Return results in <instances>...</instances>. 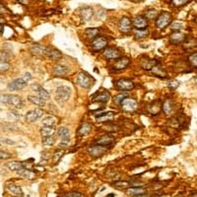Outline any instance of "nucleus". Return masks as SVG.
<instances>
[{
    "label": "nucleus",
    "mask_w": 197,
    "mask_h": 197,
    "mask_svg": "<svg viewBox=\"0 0 197 197\" xmlns=\"http://www.w3.org/2000/svg\"><path fill=\"white\" fill-rule=\"evenodd\" d=\"M1 103L8 105L14 108H22L24 107L25 103L23 99L17 95H2L1 96Z\"/></svg>",
    "instance_id": "nucleus-1"
},
{
    "label": "nucleus",
    "mask_w": 197,
    "mask_h": 197,
    "mask_svg": "<svg viewBox=\"0 0 197 197\" xmlns=\"http://www.w3.org/2000/svg\"><path fill=\"white\" fill-rule=\"evenodd\" d=\"M71 96V89L67 86H60L56 89L55 98L59 103H64L67 101Z\"/></svg>",
    "instance_id": "nucleus-2"
},
{
    "label": "nucleus",
    "mask_w": 197,
    "mask_h": 197,
    "mask_svg": "<svg viewBox=\"0 0 197 197\" xmlns=\"http://www.w3.org/2000/svg\"><path fill=\"white\" fill-rule=\"evenodd\" d=\"M94 80L92 77H90L87 73L81 72L79 73V75L77 77V83L80 87H82L84 89H89L92 87Z\"/></svg>",
    "instance_id": "nucleus-3"
},
{
    "label": "nucleus",
    "mask_w": 197,
    "mask_h": 197,
    "mask_svg": "<svg viewBox=\"0 0 197 197\" xmlns=\"http://www.w3.org/2000/svg\"><path fill=\"white\" fill-rule=\"evenodd\" d=\"M172 20V17L169 12H163L161 15H159V17L157 18L156 25L159 29L163 30V29H165L167 26H169L171 24Z\"/></svg>",
    "instance_id": "nucleus-4"
},
{
    "label": "nucleus",
    "mask_w": 197,
    "mask_h": 197,
    "mask_svg": "<svg viewBox=\"0 0 197 197\" xmlns=\"http://www.w3.org/2000/svg\"><path fill=\"white\" fill-rule=\"evenodd\" d=\"M116 88L120 91L128 92L134 89V83L128 79H119L118 81L116 82Z\"/></svg>",
    "instance_id": "nucleus-5"
},
{
    "label": "nucleus",
    "mask_w": 197,
    "mask_h": 197,
    "mask_svg": "<svg viewBox=\"0 0 197 197\" xmlns=\"http://www.w3.org/2000/svg\"><path fill=\"white\" fill-rule=\"evenodd\" d=\"M43 115V111L41 108H36L33 111H30L26 113V120L30 123H33L40 119L41 116Z\"/></svg>",
    "instance_id": "nucleus-6"
},
{
    "label": "nucleus",
    "mask_w": 197,
    "mask_h": 197,
    "mask_svg": "<svg viewBox=\"0 0 197 197\" xmlns=\"http://www.w3.org/2000/svg\"><path fill=\"white\" fill-rule=\"evenodd\" d=\"M28 82L26 81V80L22 77V78H18V79H15L13 80L12 82H10L8 84V86H7V88H8L10 91H16V90H21L25 88V87L27 86Z\"/></svg>",
    "instance_id": "nucleus-7"
},
{
    "label": "nucleus",
    "mask_w": 197,
    "mask_h": 197,
    "mask_svg": "<svg viewBox=\"0 0 197 197\" xmlns=\"http://www.w3.org/2000/svg\"><path fill=\"white\" fill-rule=\"evenodd\" d=\"M121 108L125 112H134L137 108V101L133 99L130 98H125L122 101V103L120 104Z\"/></svg>",
    "instance_id": "nucleus-8"
},
{
    "label": "nucleus",
    "mask_w": 197,
    "mask_h": 197,
    "mask_svg": "<svg viewBox=\"0 0 197 197\" xmlns=\"http://www.w3.org/2000/svg\"><path fill=\"white\" fill-rule=\"evenodd\" d=\"M107 45V39H105L104 36H97L96 39H94L93 42H92V48L94 50H101L104 49Z\"/></svg>",
    "instance_id": "nucleus-9"
},
{
    "label": "nucleus",
    "mask_w": 197,
    "mask_h": 197,
    "mask_svg": "<svg viewBox=\"0 0 197 197\" xmlns=\"http://www.w3.org/2000/svg\"><path fill=\"white\" fill-rule=\"evenodd\" d=\"M133 26L136 30H146L148 27V21L147 18L144 16H137L133 20Z\"/></svg>",
    "instance_id": "nucleus-10"
},
{
    "label": "nucleus",
    "mask_w": 197,
    "mask_h": 197,
    "mask_svg": "<svg viewBox=\"0 0 197 197\" xmlns=\"http://www.w3.org/2000/svg\"><path fill=\"white\" fill-rule=\"evenodd\" d=\"M131 26H132V23L127 17H122L118 22V28L122 33H128L131 30Z\"/></svg>",
    "instance_id": "nucleus-11"
},
{
    "label": "nucleus",
    "mask_w": 197,
    "mask_h": 197,
    "mask_svg": "<svg viewBox=\"0 0 197 197\" xmlns=\"http://www.w3.org/2000/svg\"><path fill=\"white\" fill-rule=\"evenodd\" d=\"M31 88H32L33 91H35L36 94H38V96H39L40 98L43 99L45 101H47V100L49 99V94H48V92H47L46 89H43L41 86L36 85V84H33V85L31 86Z\"/></svg>",
    "instance_id": "nucleus-12"
},
{
    "label": "nucleus",
    "mask_w": 197,
    "mask_h": 197,
    "mask_svg": "<svg viewBox=\"0 0 197 197\" xmlns=\"http://www.w3.org/2000/svg\"><path fill=\"white\" fill-rule=\"evenodd\" d=\"M104 55L107 59H118L120 58V52L113 47H107L104 50Z\"/></svg>",
    "instance_id": "nucleus-13"
},
{
    "label": "nucleus",
    "mask_w": 197,
    "mask_h": 197,
    "mask_svg": "<svg viewBox=\"0 0 197 197\" xmlns=\"http://www.w3.org/2000/svg\"><path fill=\"white\" fill-rule=\"evenodd\" d=\"M70 69L68 66L64 64H57L56 66L53 67V73L56 75V76H63V75H66L67 73H69Z\"/></svg>",
    "instance_id": "nucleus-14"
},
{
    "label": "nucleus",
    "mask_w": 197,
    "mask_h": 197,
    "mask_svg": "<svg viewBox=\"0 0 197 197\" xmlns=\"http://www.w3.org/2000/svg\"><path fill=\"white\" fill-rule=\"evenodd\" d=\"M130 63V59L127 57H120L118 58V60L115 61L114 65H113V68L118 69V70H121V69H124L128 66V64Z\"/></svg>",
    "instance_id": "nucleus-15"
},
{
    "label": "nucleus",
    "mask_w": 197,
    "mask_h": 197,
    "mask_svg": "<svg viewBox=\"0 0 197 197\" xmlns=\"http://www.w3.org/2000/svg\"><path fill=\"white\" fill-rule=\"evenodd\" d=\"M57 134L61 138V141L62 142H69L70 141V132H69V129L65 126H61L59 127L57 131Z\"/></svg>",
    "instance_id": "nucleus-16"
},
{
    "label": "nucleus",
    "mask_w": 197,
    "mask_h": 197,
    "mask_svg": "<svg viewBox=\"0 0 197 197\" xmlns=\"http://www.w3.org/2000/svg\"><path fill=\"white\" fill-rule=\"evenodd\" d=\"M31 52H32V53H34L36 55H47V52H48V48H47L46 47L38 45V43H36V45L32 46Z\"/></svg>",
    "instance_id": "nucleus-17"
},
{
    "label": "nucleus",
    "mask_w": 197,
    "mask_h": 197,
    "mask_svg": "<svg viewBox=\"0 0 197 197\" xmlns=\"http://www.w3.org/2000/svg\"><path fill=\"white\" fill-rule=\"evenodd\" d=\"M94 16V10L91 7H84V8L81 10V18L85 21V22H89L91 21V19Z\"/></svg>",
    "instance_id": "nucleus-18"
},
{
    "label": "nucleus",
    "mask_w": 197,
    "mask_h": 197,
    "mask_svg": "<svg viewBox=\"0 0 197 197\" xmlns=\"http://www.w3.org/2000/svg\"><path fill=\"white\" fill-rule=\"evenodd\" d=\"M88 152H89L90 155L95 156V157H98V156H100L101 154H104V153L106 152V148L104 147V146L96 145V146H93V147L89 148Z\"/></svg>",
    "instance_id": "nucleus-19"
},
{
    "label": "nucleus",
    "mask_w": 197,
    "mask_h": 197,
    "mask_svg": "<svg viewBox=\"0 0 197 197\" xmlns=\"http://www.w3.org/2000/svg\"><path fill=\"white\" fill-rule=\"evenodd\" d=\"M111 99V96L107 92H101L97 93L96 96L93 98V101H100V103H107Z\"/></svg>",
    "instance_id": "nucleus-20"
},
{
    "label": "nucleus",
    "mask_w": 197,
    "mask_h": 197,
    "mask_svg": "<svg viewBox=\"0 0 197 197\" xmlns=\"http://www.w3.org/2000/svg\"><path fill=\"white\" fill-rule=\"evenodd\" d=\"M7 189L14 195L16 196H19V197H23L24 196V193H23V190H22V188L16 184L14 183H9L8 185H7Z\"/></svg>",
    "instance_id": "nucleus-21"
},
{
    "label": "nucleus",
    "mask_w": 197,
    "mask_h": 197,
    "mask_svg": "<svg viewBox=\"0 0 197 197\" xmlns=\"http://www.w3.org/2000/svg\"><path fill=\"white\" fill-rule=\"evenodd\" d=\"M16 172L19 174V176L23 177V178H25L27 179H34L36 178V174H35L34 172L28 170V169H25V167H24V169L20 170V171H18V172Z\"/></svg>",
    "instance_id": "nucleus-22"
},
{
    "label": "nucleus",
    "mask_w": 197,
    "mask_h": 197,
    "mask_svg": "<svg viewBox=\"0 0 197 197\" xmlns=\"http://www.w3.org/2000/svg\"><path fill=\"white\" fill-rule=\"evenodd\" d=\"M126 193L128 195H132V196H137L140 194H144L146 193V189L143 187H130L128 189H126Z\"/></svg>",
    "instance_id": "nucleus-23"
},
{
    "label": "nucleus",
    "mask_w": 197,
    "mask_h": 197,
    "mask_svg": "<svg viewBox=\"0 0 197 197\" xmlns=\"http://www.w3.org/2000/svg\"><path fill=\"white\" fill-rule=\"evenodd\" d=\"M184 39H185L184 36L182 34H180L178 32H174L173 34H172L170 41H171V42L174 43V45H178V43H180V42L183 41Z\"/></svg>",
    "instance_id": "nucleus-24"
},
{
    "label": "nucleus",
    "mask_w": 197,
    "mask_h": 197,
    "mask_svg": "<svg viewBox=\"0 0 197 197\" xmlns=\"http://www.w3.org/2000/svg\"><path fill=\"white\" fill-rule=\"evenodd\" d=\"M6 167L12 172H18L22 169H24V164L20 162H9L6 164Z\"/></svg>",
    "instance_id": "nucleus-25"
},
{
    "label": "nucleus",
    "mask_w": 197,
    "mask_h": 197,
    "mask_svg": "<svg viewBox=\"0 0 197 197\" xmlns=\"http://www.w3.org/2000/svg\"><path fill=\"white\" fill-rule=\"evenodd\" d=\"M113 143V138L108 136V135H104L101 136V138L97 140V144L98 145H101V146H107V145H111Z\"/></svg>",
    "instance_id": "nucleus-26"
},
{
    "label": "nucleus",
    "mask_w": 197,
    "mask_h": 197,
    "mask_svg": "<svg viewBox=\"0 0 197 197\" xmlns=\"http://www.w3.org/2000/svg\"><path fill=\"white\" fill-rule=\"evenodd\" d=\"M54 133H55V128H54V126H42L41 128V134L43 137L53 136Z\"/></svg>",
    "instance_id": "nucleus-27"
},
{
    "label": "nucleus",
    "mask_w": 197,
    "mask_h": 197,
    "mask_svg": "<svg viewBox=\"0 0 197 197\" xmlns=\"http://www.w3.org/2000/svg\"><path fill=\"white\" fill-rule=\"evenodd\" d=\"M28 100L31 101V103H33L34 105H36V106H38V107H45V105H46V101L43 100V99H41V98H40L39 96H28Z\"/></svg>",
    "instance_id": "nucleus-28"
},
{
    "label": "nucleus",
    "mask_w": 197,
    "mask_h": 197,
    "mask_svg": "<svg viewBox=\"0 0 197 197\" xmlns=\"http://www.w3.org/2000/svg\"><path fill=\"white\" fill-rule=\"evenodd\" d=\"M47 55L52 60H58V59H60L61 56H62L61 52L57 49H48Z\"/></svg>",
    "instance_id": "nucleus-29"
},
{
    "label": "nucleus",
    "mask_w": 197,
    "mask_h": 197,
    "mask_svg": "<svg viewBox=\"0 0 197 197\" xmlns=\"http://www.w3.org/2000/svg\"><path fill=\"white\" fill-rule=\"evenodd\" d=\"M113 118V112H104V113H100L98 116V122H104L107 120H111Z\"/></svg>",
    "instance_id": "nucleus-30"
},
{
    "label": "nucleus",
    "mask_w": 197,
    "mask_h": 197,
    "mask_svg": "<svg viewBox=\"0 0 197 197\" xmlns=\"http://www.w3.org/2000/svg\"><path fill=\"white\" fill-rule=\"evenodd\" d=\"M91 131H92V125L89 124V123H83V125L79 128L78 133H79V135L84 136V135L89 134Z\"/></svg>",
    "instance_id": "nucleus-31"
},
{
    "label": "nucleus",
    "mask_w": 197,
    "mask_h": 197,
    "mask_svg": "<svg viewBox=\"0 0 197 197\" xmlns=\"http://www.w3.org/2000/svg\"><path fill=\"white\" fill-rule=\"evenodd\" d=\"M100 33L99 29L97 28H91V29H87L86 30V36H88L89 39H96L98 34Z\"/></svg>",
    "instance_id": "nucleus-32"
},
{
    "label": "nucleus",
    "mask_w": 197,
    "mask_h": 197,
    "mask_svg": "<svg viewBox=\"0 0 197 197\" xmlns=\"http://www.w3.org/2000/svg\"><path fill=\"white\" fill-rule=\"evenodd\" d=\"M7 118L10 121H18L21 118V115L16 111H9L7 112Z\"/></svg>",
    "instance_id": "nucleus-33"
},
{
    "label": "nucleus",
    "mask_w": 197,
    "mask_h": 197,
    "mask_svg": "<svg viewBox=\"0 0 197 197\" xmlns=\"http://www.w3.org/2000/svg\"><path fill=\"white\" fill-rule=\"evenodd\" d=\"M55 118H52V116H47L42 120H41V123L43 126H54L55 124Z\"/></svg>",
    "instance_id": "nucleus-34"
},
{
    "label": "nucleus",
    "mask_w": 197,
    "mask_h": 197,
    "mask_svg": "<svg viewBox=\"0 0 197 197\" xmlns=\"http://www.w3.org/2000/svg\"><path fill=\"white\" fill-rule=\"evenodd\" d=\"M145 17L147 19H149V20H154L157 17H159L158 16V11L156 9H153V8L152 9H148L147 11H146V13H145Z\"/></svg>",
    "instance_id": "nucleus-35"
},
{
    "label": "nucleus",
    "mask_w": 197,
    "mask_h": 197,
    "mask_svg": "<svg viewBox=\"0 0 197 197\" xmlns=\"http://www.w3.org/2000/svg\"><path fill=\"white\" fill-rule=\"evenodd\" d=\"M157 61L156 60H145V63L142 62V67L146 70H152L156 66Z\"/></svg>",
    "instance_id": "nucleus-36"
},
{
    "label": "nucleus",
    "mask_w": 197,
    "mask_h": 197,
    "mask_svg": "<svg viewBox=\"0 0 197 197\" xmlns=\"http://www.w3.org/2000/svg\"><path fill=\"white\" fill-rule=\"evenodd\" d=\"M153 73H154V75L156 76H159V77H161V78H165L167 76V73L160 67V66H155L154 68L152 69Z\"/></svg>",
    "instance_id": "nucleus-37"
},
{
    "label": "nucleus",
    "mask_w": 197,
    "mask_h": 197,
    "mask_svg": "<svg viewBox=\"0 0 197 197\" xmlns=\"http://www.w3.org/2000/svg\"><path fill=\"white\" fill-rule=\"evenodd\" d=\"M56 139L54 136H48V137H43L42 139V144L45 146H52L55 143Z\"/></svg>",
    "instance_id": "nucleus-38"
},
{
    "label": "nucleus",
    "mask_w": 197,
    "mask_h": 197,
    "mask_svg": "<svg viewBox=\"0 0 197 197\" xmlns=\"http://www.w3.org/2000/svg\"><path fill=\"white\" fill-rule=\"evenodd\" d=\"M163 111L167 113V114H169L172 112V101H166L164 105H163Z\"/></svg>",
    "instance_id": "nucleus-39"
},
{
    "label": "nucleus",
    "mask_w": 197,
    "mask_h": 197,
    "mask_svg": "<svg viewBox=\"0 0 197 197\" xmlns=\"http://www.w3.org/2000/svg\"><path fill=\"white\" fill-rule=\"evenodd\" d=\"M188 61L194 68H197V52H194L188 56Z\"/></svg>",
    "instance_id": "nucleus-40"
},
{
    "label": "nucleus",
    "mask_w": 197,
    "mask_h": 197,
    "mask_svg": "<svg viewBox=\"0 0 197 197\" xmlns=\"http://www.w3.org/2000/svg\"><path fill=\"white\" fill-rule=\"evenodd\" d=\"M125 98H127V97H126V94H125V93H120V94H118V95H116V96L113 98V101H114V103H115V104L120 105V104L122 103V101L124 100Z\"/></svg>",
    "instance_id": "nucleus-41"
},
{
    "label": "nucleus",
    "mask_w": 197,
    "mask_h": 197,
    "mask_svg": "<svg viewBox=\"0 0 197 197\" xmlns=\"http://www.w3.org/2000/svg\"><path fill=\"white\" fill-rule=\"evenodd\" d=\"M134 35H135L136 39H143V38H145V36H147L148 31L147 30H136Z\"/></svg>",
    "instance_id": "nucleus-42"
},
{
    "label": "nucleus",
    "mask_w": 197,
    "mask_h": 197,
    "mask_svg": "<svg viewBox=\"0 0 197 197\" xmlns=\"http://www.w3.org/2000/svg\"><path fill=\"white\" fill-rule=\"evenodd\" d=\"M188 2V0H172V4L176 7H180Z\"/></svg>",
    "instance_id": "nucleus-43"
},
{
    "label": "nucleus",
    "mask_w": 197,
    "mask_h": 197,
    "mask_svg": "<svg viewBox=\"0 0 197 197\" xmlns=\"http://www.w3.org/2000/svg\"><path fill=\"white\" fill-rule=\"evenodd\" d=\"M179 86V82L178 81H176V80H172V81H170L169 83H167V87H169L170 89H177L178 87Z\"/></svg>",
    "instance_id": "nucleus-44"
},
{
    "label": "nucleus",
    "mask_w": 197,
    "mask_h": 197,
    "mask_svg": "<svg viewBox=\"0 0 197 197\" xmlns=\"http://www.w3.org/2000/svg\"><path fill=\"white\" fill-rule=\"evenodd\" d=\"M0 56H1V62H7L9 59V54L7 53L4 50H2L1 53H0Z\"/></svg>",
    "instance_id": "nucleus-45"
},
{
    "label": "nucleus",
    "mask_w": 197,
    "mask_h": 197,
    "mask_svg": "<svg viewBox=\"0 0 197 197\" xmlns=\"http://www.w3.org/2000/svg\"><path fill=\"white\" fill-rule=\"evenodd\" d=\"M130 183L128 181H118V182H115V183H114V186L121 188V187H125V186H127Z\"/></svg>",
    "instance_id": "nucleus-46"
},
{
    "label": "nucleus",
    "mask_w": 197,
    "mask_h": 197,
    "mask_svg": "<svg viewBox=\"0 0 197 197\" xmlns=\"http://www.w3.org/2000/svg\"><path fill=\"white\" fill-rule=\"evenodd\" d=\"M181 27L182 24L179 23V22H174V23L171 25V29H172V30H179V29H181Z\"/></svg>",
    "instance_id": "nucleus-47"
},
{
    "label": "nucleus",
    "mask_w": 197,
    "mask_h": 197,
    "mask_svg": "<svg viewBox=\"0 0 197 197\" xmlns=\"http://www.w3.org/2000/svg\"><path fill=\"white\" fill-rule=\"evenodd\" d=\"M0 66H1V68H0L1 72L6 71L7 69L9 68V63L8 62H1V63H0Z\"/></svg>",
    "instance_id": "nucleus-48"
},
{
    "label": "nucleus",
    "mask_w": 197,
    "mask_h": 197,
    "mask_svg": "<svg viewBox=\"0 0 197 197\" xmlns=\"http://www.w3.org/2000/svg\"><path fill=\"white\" fill-rule=\"evenodd\" d=\"M63 197H82V194L79 192H70L66 195H64Z\"/></svg>",
    "instance_id": "nucleus-49"
},
{
    "label": "nucleus",
    "mask_w": 197,
    "mask_h": 197,
    "mask_svg": "<svg viewBox=\"0 0 197 197\" xmlns=\"http://www.w3.org/2000/svg\"><path fill=\"white\" fill-rule=\"evenodd\" d=\"M0 158H1V160H6V159L11 158V155L8 154V153H6V152L1 151V153H0Z\"/></svg>",
    "instance_id": "nucleus-50"
},
{
    "label": "nucleus",
    "mask_w": 197,
    "mask_h": 197,
    "mask_svg": "<svg viewBox=\"0 0 197 197\" xmlns=\"http://www.w3.org/2000/svg\"><path fill=\"white\" fill-rule=\"evenodd\" d=\"M23 78L26 80L27 82H29V81H31L32 80V75H31V73H29V72H27V73H25V74L23 75Z\"/></svg>",
    "instance_id": "nucleus-51"
},
{
    "label": "nucleus",
    "mask_w": 197,
    "mask_h": 197,
    "mask_svg": "<svg viewBox=\"0 0 197 197\" xmlns=\"http://www.w3.org/2000/svg\"><path fill=\"white\" fill-rule=\"evenodd\" d=\"M59 147L60 148H66L67 147V142H61L59 144Z\"/></svg>",
    "instance_id": "nucleus-52"
},
{
    "label": "nucleus",
    "mask_w": 197,
    "mask_h": 197,
    "mask_svg": "<svg viewBox=\"0 0 197 197\" xmlns=\"http://www.w3.org/2000/svg\"><path fill=\"white\" fill-rule=\"evenodd\" d=\"M6 143H9V144H15V142L14 141H11V140H5Z\"/></svg>",
    "instance_id": "nucleus-53"
},
{
    "label": "nucleus",
    "mask_w": 197,
    "mask_h": 197,
    "mask_svg": "<svg viewBox=\"0 0 197 197\" xmlns=\"http://www.w3.org/2000/svg\"><path fill=\"white\" fill-rule=\"evenodd\" d=\"M115 196V194L114 193H109V194H107V197H114Z\"/></svg>",
    "instance_id": "nucleus-54"
},
{
    "label": "nucleus",
    "mask_w": 197,
    "mask_h": 197,
    "mask_svg": "<svg viewBox=\"0 0 197 197\" xmlns=\"http://www.w3.org/2000/svg\"><path fill=\"white\" fill-rule=\"evenodd\" d=\"M136 197H147V195H146V194L144 193V194H140V195H137Z\"/></svg>",
    "instance_id": "nucleus-55"
},
{
    "label": "nucleus",
    "mask_w": 197,
    "mask_h": 197,
    "mask_svg": "<svg viewBox=\"0 0 197 197\" xmlns=\"http://www.w3.org/2000/svg\"><path fill=\"white\" fill-rule=\"evenodd\" d=\"M3 30H4V27L3 25H1V36H3Z\"/></svg>",
    "instance_id": "nucleus-56"
},
{
    "label": "nucleus",
    "mask_w": 197,
    "mask_h": 197,
    "mask_svg": "<svg viewBox=\"0 0 197 197\" xmlns=\"http://www.w3.org/2000/svg\"><path fill=\"white\" fill-rule=\"evenodd\" d=\"M190 197H197V194H196V193H192V194L190 195Z\"/></svg>",
    "instance_id": "nucleus-57"
},
{
    "label": "nucleus",
    "mask_w": 197,
    "mask_h": 197,
    "mask_svg": "<svg viewBox=\"0 0 197 197\" xmlns=\"http://www.w3.org/2000/svg\"><path fill=\"white\" fill-rule=\"evenodd\" d=\"M154 197H166L165 195H158V196H154Z\"/></svg>",
    "instance_id": "nucleus-58"
},
{
    "label": "nucleus",
    "mask_w": 197,
    "mask_h": 197,
    "mask_svg": "<svg viewBox=\"0 0 197 197\" xmlns=\"http://www.w3.org/2000/svg\"><path fill=\"white\" fill-rule=\"evenodd\" d=\"M135 1H137V2H140V1H143V0H135Z\"/></svg>",
    "instance_id": "nucleus-59"
},
{
    "label": "nucleus",
    "mask_w": 197,
    "mask_h": 197,
    "mask_svg": "<svg viewBox=\"0 0 197 197\" xmlns=\"http://www.w3.org/2000/svg\"><path fill=\"white\" fill-rule=\"evenodd\" d=\"M195 83H196V85H197V77L195 78Z\"/></svg>",
    "instance_id": "nucleus-60"
},
{
    "label": "nucleus",
    "mask_w": 197,
    "mask_h": 197,
    "mask_svg": "<svg viewBox=\"0 0 197 197\" xmlns=\"http://www.w3.org/2000/svg\"><path fill=\"white\" fill-rule=\"evenodd\" d=\"M196 23H197V19H196Z\"/></svg>",
    "instance_id": "nucleus-61"
}]
</instances>
